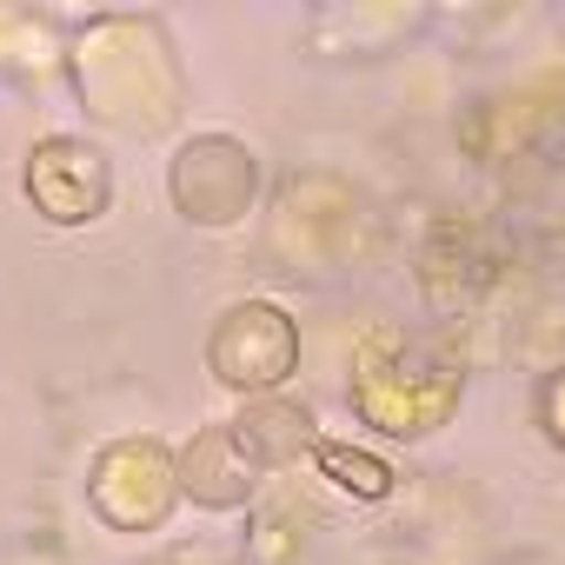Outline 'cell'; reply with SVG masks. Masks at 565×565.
I'll list each match as a JSON object with an SVG mask.
<instances>
[{"label":"cell","mask_w":565,"mask_h":565,"mask_svg":"<svg viewBox=\"0 0 565 565\" xmlns=\"http://www.w3.org/2000/svg\"><path fill=\"white\" fill-rule=\"evenodd\" d=\"M213 366L233 386H273V380H287V366H294V327L279 320L273 307H233L226 327H220V340H213Z\"/></svg>","instance_id":"1"},{"label":"cell","mask_w":565,"mask_h":565,"mask_svg":"<svg viewBox=\"0 0 565 565\" xmlns=\"http://www.w3.org/2000/svg\"><path fill=\"white\" fill-rule=\"evenodd\" d=\"M28 193L41 200L47 220H94L100 200H107V173H100V160H94L87 147L47 140V147L34 153V167H28Z\"/></svg>","instance_id":"2"},{"label":"cell","mask_w":565,"mask_h":565,"mask_svg":"<svg viewBox=\"0 0 565 565\" xmlns=\"http://www.w3.org/2000/svg\"><path fill=\"white\" fill-rule=\"evenodd\" d=\"M320 466L347 486V492H360V499H386V486H393V472L380 466V459H366V452H347V446H320Z\"/></svg>","instance_id":"3"}]
</instances>
